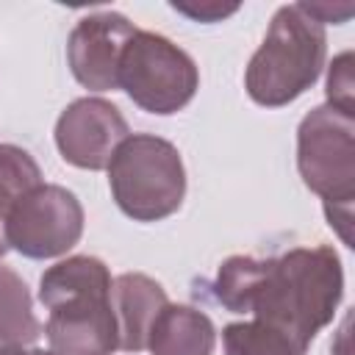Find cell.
<instances>
[{
	"label": "cell",
	"instance_id": "obj_1",
	"mask_svg": "<svg viewBox=\"0 0 355 355\" xmlns=\"http://www.w3.org/2000/svg\"><path fill=\"white\" fill-rule=\"evenodd\" d=\"M211 291L230 313H252L308 349L341 305L344 269L330 244L294 247L277 258L230 255Z\"/></svg>",
	"mask_w": 355,
	"mask_h": 355
},
{
	"label": "cell",
	"instance_id": "obj_2",
	"mask_svg": "<svg viewBox=\"0 0 355 355\" xmlns=\"http://www.w3.org/2000/svg\"><path fill=\"white\" fill-rule=\"evenodd\" d=\"M324 55V25L308 17L300 3L280 6L244 69V89L252 103L283 108L319 80Z\"/></svg>",
	"mask_w": 355,
	"mask_h": 355
},
{
	"label": "cell",
	"instance_id": "obj_3",
	"mask_svg": "<svg viewBox=\"0 0 355 355\" xmlns=\"http://www.w3.org/2000/svg\"><path fill=\"white\" fill-rule=\"evenodd\" d=\"M105 169L114 202L133 222H161L183 205V158L172 141L155 133H130Z\"/></svg>",
	"mask_w": 355,
	"mask_h": 355
},
{
	"label": "cell",
	"instance_id": "obj_4",
	"mask_svg": "<svg viewBox=\"0 0 355 355\" xmlns=\"http://www.w3.org/2000/svg\"><path fill=\"white\" fill-rule=\"evenodd\" d=\"M119 89H125L141 111L169 116L194 100L200 69L172 39L153 31H136L119 61Z\"/></svg>",
	"mask_w": 355,
	"mask_h": 355
},
{
	"label": "cell",
	"instance_id": "obj_5",
	"mask_svg": "<svg viewBox=\"0 0 355 355\" xmlns=\"http://www.w3.org/2000/svg\"><path fill=\"white\" fill-rule=\"evenodd\" d=\"M297 169L324 205H352L355 197V116L316 105L297 128Z\"/></svg>",
	"mask_w": 355,
	"mask_h": 355
},
{
	"label": "cell",
	"instance_id": "obj_6",
	"mask_svg": "<svg viewBox=\"0 0 355 355\" xmlns=\"http://www.w3.org/2000/svg\"><path fill=\"white\" fill-rule=\"evenodd\" d=\"M83 222V205L69 189L42 183L8 211L6 241L8 250L33 261L58 258L80 241Z\"/></svg>",
	"mask_w": 355,
	"mask_h": 355
},
{
	"label": "cell",
	"instance_id": "obj_7",
	"mask_svg": "<svg viewBox=\"0 0 355 355\" xmlns=\"http://www.w3.org/2000/svg\"><path fill=\"white\" fill-rule=\"evenodd\" d=\"M130 136L122 111L103 97L72 100L55 122V147L61 158L78 169L100 172L114 150Z\"/></svg>",
	"mask_w": 355,
	"mask_h": 355
},
{
	"label": "cell",
	"instance_id": "obj_8",
	"mask_svg": "<svg viewBox=\"0 0 355 355\" xmlns=\"http://www.w3.org/2000/svg\"><path fill=\"white\" fill-rule=\"evenodd\" d=\"M139 28L116 11H94L75 22L67 39V64L89 92L119 89V61Z\"/></svg>",
	"mask_w": 355,
	"mask_h": 355
},
{
	"label": "cell",
	"instance_id": "obj_9",
	"mask_svg": "<svg viewBox=\"0 0 355 355\" xmlns=\"http://www.w3.org/2000/svg\"><path fill=\"white\" fill-rule=\"evenodd\" d=\"M44 336L58 355H114L119 349V333L111 294L75 297L53 305Z\"/></svg>",
	"mask_w": 355,
	"mask_h": 355
},
{
	"label": "cell",
	"instance_id": "obj_10",
	"mask_svg": "<svg viewBox=\"0 0 355 355\" xmlns=\"http://www.w3.org/2000/svg\"><path fill=\"white\" fill-rule=\"evenodd\" d=\"M166 291L158 280L141 272H125L111 286V308L116 316L119 349L141 352L147 349V333L166 305Z\"/></svg>",
	"mask_w": 355,
	"mask_h": 355
},
{
	"label": "cell",
	"instance_id": "obj_11",
	"mask_svg": "<svg viewBox=\"0 0 355 355\" xmlns=\"http://www.w3.org/2000/svg\"><path fill=\"white\" fill-rule=\"evenodd\" d=\"M214 322L191 305L166 302L147 333L150 355H214Z\"/></svg>",
	"mask_w": 355,
	"mask_h": 355
},
{
	"label": "cell",
	"instance_id": "obj_12",
	"mask_svg": "<svg viewBox=\"0 0 355 355\" xmlns=\"http://www.w3.org/2000/svg\"><path fill=\"white\" fill-rule=\"evenodd\" d=\"M111 272L94 255H69L53 263L39 280V302L50 311L58 302L75 297H108L111 294Z\"/></svg>",
	"mask_w": 355,
	"mask_h": 355
},
{
	"label": "cell",
	"instance_id": "obj_13",
	"mask_svg": "<svg viewBox=\"0 0 355 355\" xmlns=\"http://www.w3.org/2000/svg\"><path fill=\"white\" fill-rule=\"evenodd\" d=\"M39 336L42 324L25 280L14 269L0 266V344H33Z\"/></svg>",
	"mask_w": 355,
	"mask_h": 355
},
{
	"label": "cell",
	"instance_id": "obj_14",
	"mask_svg": "<svg viewBox=\"0 0 355 355\" xmlns=\"http://www.w3.org/2000/svg\"><path fill=\"white\" fill-rule=\"evenodd\" d=\"M222 347H225V355H305L308 352L291 336H286L283 330L261 319L225 324Z\"/></svg>",
	"mask_w": 355,
	"mask_h": 355
},
{
	"label": "cell",
	"instance_id": "obj_15",
	"mask_svg": "<svg viewBox=\"0 0 355 355\" xmlns=\"http://www.w3.org/2000/svg\"><path fill=\"white\" fill-rule=\"evenodd\" d=\"M36 186H42V169L33 155L17 144H0V219Z\"/></svg>",
	"mask_w": 355,
	"mask_h": 355
},
{
	"label": "cell",
	"instance_id": "obj_16",
	"mask_svg": "<svg viewBox=\"0 0 355 355\" xmlns=\"http://www.w3.org/2000/svg\"><path fill=\"white\" fill-rule=\"evenodd\" d=\"M352 89H355V80H352V53L344 50L341 55L333 58V64L327 69V105L355 116Z\"/></svg>",
	"mask_w": 355,
	"mask_h": 355
},
{
	"label": "cell",
	"instance_id": "obj_17",
	"mask_svg": "<svg viewBox=\"0 0 355 355\" xmlns=\"http://www.w3.org/2000/svg\"><path fill=\"white\" fill-rule=\"evenodd\" d=\"M172 8L197 19V22H219V19L239 11L236 3H230V6H222V3H172Z\"/></svg>",
	"mask_w": 355,
	"mask_h": 355
},
{
	"label": "cell",
	"instance_id": "obj_18",
	"mask_svg": "<svg viewBox=\"0 0 355 355\" xmlns=\"http://www.w3.org/2000/svg\"><path fill=\"white\" fill-rule=\"evenodd\" d=\"M0 355H58L53 349H25V344H0Z\"/></svg>",
	"mask_w": 355,
	"mask_h": 355
},
{
	"label": "cell",
	"instance_id": "obj_19",
	"mask_svg": "<svg viewBox=\"0 0 355 355\" xmlns=\"http://www.w3.org/2000/svg\"><path fill=\"white\" fill-rule=\"evenodd\" d=\"M8 252V241H6V222L0 219V258Z\"/></svg>",
	"mask_w": 355,
	"mask_h": 355
}]
</instances>
